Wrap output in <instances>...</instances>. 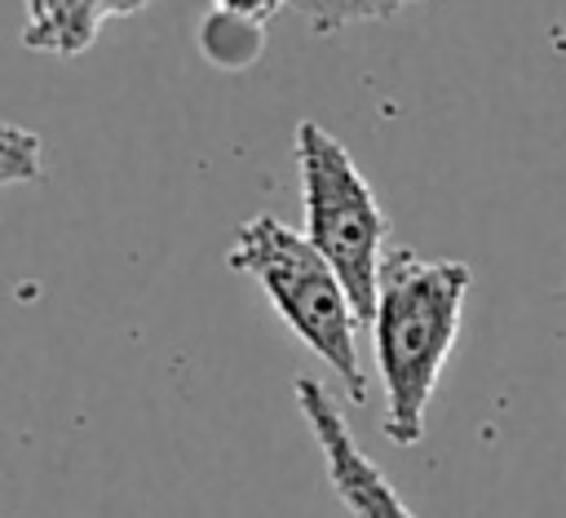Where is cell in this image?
I'll return each mask as SVG.
<instances>
[{"label":"cell","mask_w":566,"mask_h":518,"mask_svg":"<svg viewBox=\"0 0 566 518\" xmlns=\"http://www.w3.org/2000/svg\"><path fill=\"white\" fill-rule=\"evenodd\" d=\"M469 283L473 270L451 257H420L416 248H389L380 261L371 350L385 385L380 429L398 447H416L424 438V412L455 350Z\"/></svg>","instance_id":"1"},{"label":"cell","mask_w":566,"mask_h":518,"mask_svg":"<svg viewBox=\"0 0 566 518\" xmlns=\"http://www.w3.org/2000/svg\"><path fill=\"white\" fill-rule=\"evenodd\" d=\"M226 261H230V270L261 283L274 314L296 332V341L305 350H314L332 367L345 398L354 407H363L367 403V372L358 359V328L363 323L354 314L345 283L314 252V244L301 230L283 226L279 217L256 213L234 230Z\"/></svg>","instance_id":"2"},{"label":"cell","mask_w":566,"mask_h":518,"mask_svg":"<svg viewBox=\"0 0 566 518\" xmlns=\"http://www.w3.org/2000/svg\"><path fill=\"white\" fill-rule=\"evenodd\" d=\"M296 173H301V208L305 239L345 283L358 323H371L376 279L389 252V217L358 173L345 142H336L318 120L296 124Z\"/></svg>","instance_id":"3"},{"label":"cell","mask_w":566,"mask_h":518,"mask_svg":"<svg viewBox=\"0 0 566 518\" xmlns=\"http://www.w3.org/2000/svg\"><path fill=\"white\" fill-rule=\"evenodd\" d=\"M296 407L323 452L336 496L345 500V509L354 518H416L407 509V500L394 491V483L380 474V465L358 447L340 403L327 394V385L318 376H296Z\"/></svg>","instance_id":"4"},{"label":"cell","mask_w":566,"mask_h":518,"mask_svg":"<svg viewBox=\"0 0 566 518\" xmlns=\"http://www.w3.org/2000/svg\"><path fill=\"white\" fill-rule=\"evenodd\" d=\"M150 0H22V49L44 58H80L106 22L133 18Z\"/></svg>","instance_id":"5"},{"label":"cell","mask_w":566,"mask_h":518,"mask_svg":"<svg viewBox=\"0 0 566 518\" xmlns=\"http://www.w3.org/2000/svg\"><path fill=\"white\" fill-rule=\"evenodd\" d=\"M261 49H265V27H243V22H230V18L212 13V9L203 13V22H199V53L212 66L243 71V66H252L261 58Z\"/></svg>","instance_id":"6"},{"label":"cell","mask_w":566,"mask_h":518,"mask_svg":"<svg viewBox=\"0 0 566 518\" xmlns=\"http://www.w3.org/2000/svg\"><path fill=\"white\" fill-rule=\"evenodd\" d=\"M292 13H301V22L314 35H336L354 22H376V18H394L407 4L420 0H283Z\"/></svg>","instance_id":"7"},{"label":"cell","mask_w":566,"mask_h":518,"mask_svg":"<svg viewBox=\"0 0 566 518\" xmlns=\"http://www.w3.org/2000/svg\"><path fill=\"white\" fill-rule=\"evenodd\" d=\"M44 177V142L40 133L0 120V190L4 186H27Z\"/></svg>","instance_id":"8"},{"label":"cell","mask_w":566,"mask_h":518,"mask_svg":"<svg viewBox=\"0 0 566 518\" xmlns=\"http://www.w3.org/2000/svg\"><path fill=\"white\" fill-rule=\"evenodd\" d=\"M208 9L230 22H243V27H265L283 9V0H212Z\"/></svg>","instance_id":"9"},{"label":"cell","mask_w":566,"mask_h":518,"mask_svg":"<svg viewBox=\"0 0 566 518\" xmlns=\"http://www.w3.org/2000/svg\"><path fill=\"white\" fill-rule=\"evenodd\" d=\"M562 297H566V288H562Z\"/></svg>","instance_id":"10"}]
</instances>
